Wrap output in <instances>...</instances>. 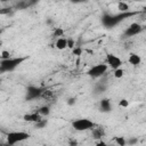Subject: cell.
Instances as JSON below:
<instances>
[{"mask_svg": "<svg viewBox=\"0 0 146 146\" xmlns=\"http://www.w3.org/2000/svg\"><path fill=\"white\" fill-rule=\"evenodd\" d=\"M55 47L58 49V50H64L67 48V38L65 36H59L56 42H55Z\"/></svg>", "mask_w": 146, "mask_h": 146, "instance_id": "obj_12", "label": "cell"}, {"mask_svg": "<svg viewBox=\"0 0 146 146\" xmlns=\"http://www.w3.org/2000/svg\"><path fill=\"white\" fill-rule=\"evenodd\" d=\"M40 0H27V2H29V6H33V5H35V3H38Z\"/></svg>", "mask_w": 146, "mask_h": 146, "instance_id": "obj_30", "label": "cell"}, {"mask_svg": "<svg viewBox=\"0 0 146 146\" xmlns=\"http://www.w3.org/2000/svg\"><path fill=\"white\" fill-rule=\"evenodd\" d=\"M99 111L102 113H110L112 111V103L108 98H103L99 102Z\"/></svg>", "mask_w": 146, "mask_h": 146, "instance_id": "obj_9", "label": "cell"}, {"mask_svg": "<svg viewBox=\"0 0 146 146\" xmlns=\"http://www.w3.org/2000/svg\"><path fill=\"white\" fill-rule=\"evenodd\" d=\"M34 124H35V128L36 129H42V128H46V125L48 124V121L46 119H41L38 122H35Z\"/></svg>", "mask_w": 146, "mask_h": 146, "instance_id": "obj_17", "label": "cell"}, {"mask_svg": "<svg viewBox=\"0 0 146 146\" xmlns=\"http://www.w3.org/2000/svg\"><path fill=\"white\" fill-rule=\"evenodd\" d=\"M91 132H92V137L95 139H100L105 136V129L102 128V127H97V128H92L91 129Z\"/></svg>", "mask_w": 146, "mask_h": 146, "instance_id": "obj_13", "label": "cell"}, {"mask_svg": "<svg viewBox=\"0 0 146 146\" xmlns=\"http://www.w3.org/2000/svg\"><path fill=\"white\" fill-rule=\"evenodd\" d=\"M10 11H11V8H9V7L1 8V9H0V15H7V14H9Z\"/></svg>", "mask_w": 146, "mask_h": 146, "instance_id": "obj_27", "label": "cell"}, {"mask_svg": "<svg viewBox=\"0 0 146 146\" xmlns=\"http://www.w3.org/2000/svg\"><path fill=\"white\" fill-rule=\"evenodd\" d=\"M29 137H30V133L25 131H11L7 133V143L9 145H15L17 143L29 139Z\"/></svg>", "mask_w": 146, "mask_h": 146, "instance_id": "obj_4", "label": "cell"}, {"mask_svg": "<svg viewBox=\"0 0 146 146\" xmlns=\"http://www.w3.org/2000/svg\"><path fill=\"white\" fill-rule=\"evenodd\" d=\"M143 31V26L139 23H131L124 31L123 36L125 38H130V36H135L137 34H139Z\"/></svg>", "mask_w": 146, "mask_h": 146, "instance_id": "obj_7", "label": "cell"}, {"mask_svg": "<svg viewBox=\"0 0 146 146\" xmlns=\"http://www.w3.org/2000/svg\"><path fill=\"white\" fill-rule=\"evenodd\" d=\"M121 1H124V2H128V1H133V0H121Z\"/></svg>", "mask_w": 146, "mask_h": 146, "instance_id": "obj_34", "label": "cell"}, {"mask_svg": "<svg viewBox=\"0 0 146 146\" xmlns=\"http://www.w3.org/2000/svg\"><path fill=\"white\" fill-rule=\"evenodd\" d=\"M42 116L38 113V112H33V113H27V114H24L23 116V120L25 122H32V123H35L38 122L39 120H41Z\"/></svg>", "mask_w": 146, "mask_h": 146, "instance_id": "obj_10", "label": "cell"}, {"mask_svg": "<svg viewBox=\"0 0 146 146\" xmlns=\"http://www.w3.org/2000/svg\"><path fill=\"white\" fill-rule=\"evenodd\" d=\"M0 57H1V59H7V58H9L11 56H10V52L8 50H2L1 54H0Z\"/></svg>", "mask_w": 146, "mask_h": 146, "instance_id": "obj_24", "label": "cell"}, {"mask_svg": "<svg viewBox=\"0 0 146 146\" xmlns=\"http://www.w3.org/2000/svg\"><path fill=\"white\" fill-rule=\"evenodd\" d=\"M72 52H73V55H75V56H80V55H82V48H81V47H74V48L72 49Z\"/></svg>", "mask_w": 146, "mask_h": 146, "instance_id": "obj_23", "label": "cell"}, {"mask_svg": "<svg viewBox=\"0 0 146 146\" xmlns=\"http://www.w3.org/2000/svg\"><path fill=\"white\" fill-rule=\"evenodd\" d=\"M117 9L120 10V13H127L130 10V7L128 5V2H124V1H120L117 3Z\"/></svg>", "mask_w": 146, "mask_h": 146, "instance_id": "obj_15", "label": "cell"}, {"mask_svg": "<svg viewBox=\"0 0 146 146\" xmlns=\"http://www.w3.org/2000/svg\"><path fill=\"white\" fill-rule=\"evenodd\" d=\"M113 71H114V78H116V79H121V78L124 75V71H123L121 67L115 68V70H113Z\"/></svg>", "mask_w": 146, "mask_h": 146, "instance_id": "obj_18", "label": "cell"}, {"mask_svg": "<svg viewBox=\"0 0 146 146\" xmlns=\"http://www.w3.org/2000/svg\"><path fill=\"white\" fill-rule=\"evenodd\" d=\"M40 98H42L44 100H51V99H54V92L49 89H43L40 95Z\"/></svg>", "mask_w": 146, "mask_h": 146, "instance_id": "obj_14", "label": "cell"}, {"mask_svg": "<svg viewBox=\"0 0 146 146\" xmlns=\"http://www.w3.org/2000/svg\"><path fill=\"white\" fill-rule=\"evenodd\" d=\"M27 7H30L27 0H22V1H19V2L17 3V8H18V9H25V8H27Z\"/></svg>", "mask_w": 146, "mask_h": 146, "instance_id": "obj_19", "label": "cell"}, {"mask_svg": "<svg viewBox=\"0 0 146 146\" xmlns=\"http://www.w3.org/2000/svg\"><path fill=\"white\" fill-rule=\"evenodd\" d=\"M128 62L129 64H131L132 66H139L141 64V57L135 52H131L128 57Z\"/></svg>", "mask_w": 146, "mask_h": 146, "instance_id": "obj_11", "label": "cell"}, {"mask_svg": "<svg viewBox=\"0 0 146 146\" xmlns=\"http://www.w3.org/2000/svg\"><path fill=\"white\" fill-rule=\"evenodd\" d=\"M119 106L120 107H122V108H127L128 106H129V100L128 99H121L120 102H119Z\"/></svg>", "mask_w": 146, "mask_h": 146, "instance_id": "obj_22", "label": "cell"}, {"mask_svg": "<svg viewBox=\"0 0 146 146\" xmlns=\"http://www.w3.org/2000/svg\"><path fill=\"white\" fill-rule=\"evenodd\" d=\"M70 144H74V145H75V144H76V141H75V140H71V141H70Z\"/></svg>", "mask_w": 146, "mask_h": 146, "instance_id": "obj_33", "label": "cell"}, {"mask_svg": "<svg viewBox=\"0 0 146 146\" xmlns=\"http://www.w3.org/2000/svg\"><path fill=\"white\" fill-rule=\"evenodd\" d=\"M54 36H64V30L62 27H56L54 31Z\"/></svg>", "mask_w": 146, "mask_h": 146, "instance_id": "obj_20", "label": "cell"}, {"mask_svg": "<svg viewBox=\"0 0 146 146\" xmlns=\"http://www.w3.org/2000/svg\"><path fill=\"white\" fill-rule=\"evenodd\" d=\"M71 2H73V3H80V2H83V1H86V0H70Z\"/></svg>", "mask_w": 146, "mask_h": 146, "instance_id": "obj_31", "label": "cell"}, {"mask_svg": "<svg viewBox=\"0 0 146 146\" xmlns=\"http://www.w3.org/2000/svg\"><path fill=\"white\" fill-rule=\"evenodd\" d=\"M38 113L41 115V116H48L50 114V107L48 105H44V106H41L39 110H38Z\"/></svg>", "mask_w": 146, "mask_h": 146, "instance_id": "obj_16", "label": "cell"}, {"mask_svg": "<svg viewBox=\"0 0 146 146\" xmlns=\"http://www.w3.org/2000/svg\"><path fill=\"white\" fill-rule=\"evenodd\" d=\"M25 59H26V57H9L7 59H1V62H0V74L14 71Z\"/></svg>", "mask_w": 146, "mask_h": 146, "instance_id": "obj_2", "label": "cell"}, {"mask_svg": "<svg viewBox=\"0 0 146 146\" xmlns=\"http://www.w3.org/2000/svg\"><path fill=\"white\" fill-rule=\"evenodd\" d=\"M136 13H130V11H127V13H120L119 15H110V14H104L100 18V22L102 24L107 27V29H112L114 27L115 25H117L119 23H121L123 19L130 17V16H133Z\"/></svg>", "mask_w": 146, "mask_h": 146, "instance_id": "obj_1", "label": "cell"}, {"mask_svg": "<svg viewBox=\"0 0 146 146\" xmlns=\"http://www.w3.org/2000/svg\"><path fill=\"white\" fill-rule=\"evenodd\" d=\"M115 141H116V144L119 146H124L127 144V139L124 137H116L115 138Z\"/></svg>", "mask_w": 146, "mask_h": 146, "instance_id": "obj_21", "label": "cell"}, {"mask_svg": "<svg viewBox=\"0 0 146 146\" xmlns=\"http://www.w3.org/2000/svg\"><path fill=\"white\" fill-rule=\"evenodd\" d=\"M67 105H70V106H73V105H75V103H76V99L75 98H73V97H71V98H68L67 99Z\"/></svg>", "mask_w": 146, "mask_h": 146, "instance_id": "obj_29", "label": "cell"}, {"mask_svg": "<svg viewBox=\"0 0 146 146\" xmlns=\"http://www.w3.org/2000/svg\"><path fill=\"white\" fill-rule=\"evenodd\" d=\"M42 90H43V88L35 87V86H29V87L26 88V96H25V99H26V100H33V99L40 98V95H41Z\"/></svg>", "mask_w": 146, "mask_h": 146, "instance_id": "obj_6", "label": "cell"}, {"mask_svg": "<svg viewBox=\"0 0 146 146\" xmlns=\"http://www.w3.org/2000/svg\"><path fill=\"white\" fill-rule=\"evenodd\" d=\"M137 141H138L137 137H133V138L128 139V140H127V144H129V145H135V144H137Z\"/></svg>", "mask_w": 146, "mask_h": 146, "instance_id": "obj_28", "label": "cell"}, {"mask_svg": "<svg viewBox=\"0 0 146 146\" xmlns=\"http://www.w3.org/2000/svg\"><path fill=\"white\" fill-rule=\"evenodd\" d=\"M107 68H108L107 64H96V65H94L89 68L87 74L92 79H97V78L103 76L107 72Z\"/></svg>", "mask_w": 146, "mask_h": 146, "instance_id": "obj_5", "label": "cell"}, {"mask_svg": "<svg viewBox=\"0 0 146 146\" xmlns=\"http://www.w3.org/2000/svg\"><path fill=\"white\" fill-rule=\"evenodd\" d=\"M97 145H106V144H105L104 141H98V143H97Z\"/></svg>", "mask_w": 146, "mask_h": 146, "instance_id": "obj_32", "label": "cell"}, {"mask_svg": "<svg viewBox=\"0 0 146 146\" xmlns=\"http://www.w3.org/2000/svg\"><path fill=\"white\" fill-rule=\"evenodd\" d=\"M95 127V123L86 117H81V119H76L74 121H72V128L75 131H87L90 130Z\"/></svg>", "mask_w": 146, "mask_h": 146, "instance_id": "obj_3", "label": "cell"}, {"mask_svg": "<svg viewBox=\"0 0 146 146\" xmlns=\"http://www.w3.org/2000/svg\"><path fill=\"white\" fill-rule=\"evenodd\" d=\"M105 90H106V86H105V84H103V83H98V84H97V88H96V91H97V92H100V94H102V92H104Z\"/></svg>", "mask_w": 146, "mask_h": 146, "instance_id": "obj_25", "label": "cell"}, {"mask_svg": "<svg viewBox=\"0 0 146 146\" xmlns=\"http://www.w3.org/2000/svg\"><path fill=\"white\" fill-rule=\"evenodd\" d=\"M1 2H7V1H9V0H0Z\"/></svg>", "mask_w": 146, "mask_h": 146, "instance_id": "obj_35", "label": "cell"}, {"mask_svg": "<svg viewBox=\"0 0 146 146\" xmlns=\"http://www.w3.org/2000/svg\"><path fill=\"white\" fill-rule=\"evenodd\" d=\"M106 62H107V65L113 70L119 68L122 65V59L114 54H107L106 55Z\"/></svg>", "mask_w": 146, "mask_h": 146, "instance_id": "obj_8", "label": "cell"}, {"mask_svg": "<svg viewBox=\"0 0 146 146\" xmlns=\"http://www.w3.org/2000/svg\"><path fill=\"white\" fill-rule=\"evenodd\" d=\"M75 41L72 39V38H67V48H70V49H73L75 46Z\"/></svg>", "mask_w": 146, "mask_h": 146, "instance_id": "obj_26", "label": "cell"}]
</instances>
